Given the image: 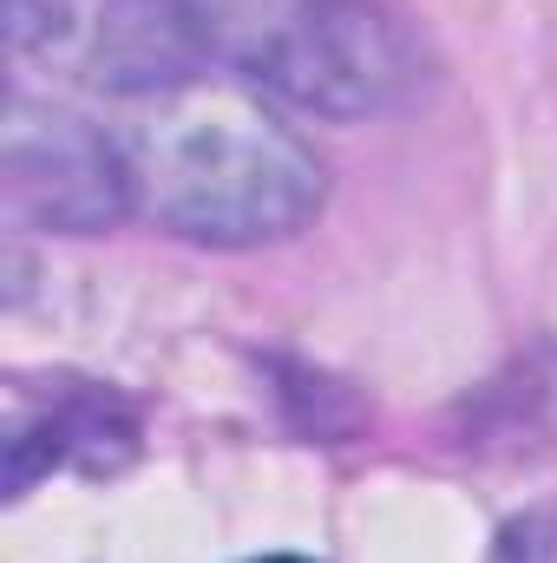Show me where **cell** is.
<instances>
[{"label": "cell", "instance_id": "1", "mask_svg": "<svg viewBox=\"0 0 557 563\" xmlns=\"http://www.w3.org/2000/svg\"><path fill=\"white\" fill-rule=\"evenodd\" d=\"M139 203L197 243H276L321 203L315 151L237 92L184 86L125 139Z\"/></svg>", "mask_w": 557, "mask_h": 563}, {"label": "cell", "instance_id": "2", "mask_svg": "<svg viewBox=\"0 0 557 563\" xmlns=\"http://www.w3.org/2000/svg\"><path fill=\"white\" fill-rule=\"evenodd\" d=\"M223 66L295 112L374 119L426 86L419 40L374 0H204Z\"/></svg>", "mask_w": 557, "mask_h": 563}, {"label": "cell", "instance_id": "3", "mask_svg": "<svg viewBox=\"0 0 557 563\" xmlns=\"http://www.w3.org/2000/svg\"><path fill=\"white\" fill-rule=\"evenodd\" d=\"M20 66L106 99H171L217 59L204 7L184 0H0Z\"/></svg>", "mask_w": 557, "mask_h": 563}, {"label": "cell", "instance_id": "4", "mask_svg": "<svg viewBox=\"0 0 557 563\" xmlns=\"http://www.w3.org/2000/svg\"><path fill=\"white\" fill-rule=\"evenodd\" d=\"M0 184H7V210L13 217H26L40 230H66V236L112 230L139 203L125 139L86 125L79 112L40 106L26 92H7Z\"/></svg>", "mask_w": 557, "mask_h": 563}, {"label": "cell", "instance_id": "5", "mask_svg": "<svg viewBox=\"0 0 557 563\" xmlns=\"http://www.w3.org/2000/svg\"><path fill=\"white\" fill-rule=\"evenodd\" d=\"M7 498H20L53 465H119L132 452V413L106 387L59 380L53 394H33L26 380L7 387Z\"/></svg>", "mask_w": 557, "mask_h": 563}, {"label": "cell", "instance_id": "6", "mask_svg": "<svg viewBox=\"0 0 557 563\" xmlns=\"http://www.w3.org/2000/svg\"><path fill=\"white\" fill-rule=\"evenodd\" d=\"M256 563H308V558H256Z\"/></svg>", "mask_w": 557, "mask_h": 563}]
</instances>
